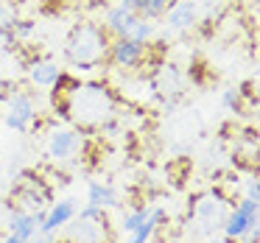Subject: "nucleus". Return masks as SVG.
<instances>
[{"mask_svg":"<svg viewBox=\"0 0 260 243\" xmlns=\"http://www.w3.org/2000/svg\"><path fill=\"white\" fill-rule=\"evenodd\" d=\"M109 34L98 23H79L64 42V56L76 70H95L107 59Z\"/></svg>","mask_w":260,"mask_h":243,"instance_id":"2","label":"nucleus"},{"mask_svg":"<svg viewBox=\"0 0 260 243\" xmlns=\"http://www.w3.org/2000/svg\"><path fill=\"white\" fill-rule=\"evenodd\" d=\"M249 229H260V201H252V198L243 196L241 201L226 213V221H224V226H221V232H224V237H230V240L238 243Z\"/></svg>","mask_w":260,"mask_h":243,"instance_id":"4","label":"nucleus"},{"mask_svg":"<svg viewBox=\"0 0 260 243\" xmlns=\"http://www.w3.org/2000/svg\"><path fill=\"white\" fill-rule=\"evenodd\" d=\"M162 221H165V210L162 207H151V210H148V218L143 221L135 232H129L126 243H148L154 237V232L162 226Z\"/></svg>","mask_w":260,"mask_h":243,"instance_id":"13","label":"nucleus"},{"mask_svg":"<svg viewBox=\"0 0 260 243\" xmlns=\"http://www.w3.org/2000/svg\"><path fill=\"white\" fill-rule=\"evenodd\" d=\"M87 204H95V207L107 210V207H118V193L109 182H98V179H90L87 185Z\"/></svg>","mask_w":260,"mask_h":243,"instance_id":"14","label":"nucleus"},{"mask_svg":"<svg viewBox=\"0 0 260 243\" xmlns=\"http://www.w3.org/2000/svg\"><path fill=\"white\" fill-rule=\"evenodd\" d=\"M76 215H79V218H87V221H104V210L95 207V204H84Z\"/></svg>","mask_w":260,"mask_h":243,"instance_id":"22","label":"nucleus"},{"mask_svg":"<svg viewBox=\"0 0 260 243\" xmlns=\"http://www.w3.org/2000/svg\"><path fill=\"white\" fill-rule=\"evenodd\" d=\"M31 240H34V243H53V237H48V235H34Z\"/></svg>","mask_w":260,"mask_h":243,"instance_id":"25","label":"nucleus"},{"mask_svg":"<svg viewBox=\"0 0 260 243\" xmlns=\"http://www.w3.org/2000/svg\"><path fill=\"white\" fill-rule=\"evenodd\" d=\"M12 28H14V40H28V37H34L37 23L34 20H14Z\"/></svg>","mask_w":260,"mask_h":243,"instance_id":"20","label":"nucleus"},{"mask_svg":"<svg viewBox=\"0 0 260 243\" xmlns=\"http://www.w3.org/2000/svg\"><path fill=\"white\" fill-rule=\"evenodd\" d=\"M148 210H151V207H146V204H140V207H135L132 213H126V215H123V221H120V229H123L126 235H129V232H135L137 226H140L143 221L148 218Z\"/></svg>","mask_w":260,"mask_h":243,"instance_id":"18","label":"nucleus"},{"mask_svg":"<svg viewBox=\"0 0 260 243\" xmlns=\"http://www.w3.org/2000/svg\"><path fill=\"white\" fill-rule=\"evenodd\" d=\"M107 59L120 70H137L146 64L148 59V42H135L129 37H115L109 42V51H107Z\"/></svg>","mask_w":260,"mask_h":243,"instance_id":"5","label":"nucleus"},{"mask_svg":"<svg viewBox=\"0 0 260 243\" xmlns=\"http://www.w3.org/2000/svg\"><path fill=\"white\" fill-rule=\"evenodd\" d=\"M196 20H199V6L193 3V0H176V3L168 6V12H165V23H168V28H174V31L193 28Z\"/></svg>","mask_w":260,"mask_h":243,"instance_id":"11","label":"nucleus"},{"mask_svg":"<svg viewBox=\"0 0 260 243\" xmlns=\"http://www.w3.org/2000/svg\"><path fill=\"white\" fill-rule=\"evenodd\" d=\"M76 213H79V207H76L73 198H64V201H51L45 210V218H42L40 229H37V235H48L53 237L62 226H68L70 221L76 218Z\"/></svg>","mask_w":260,"mask_h":243,"instance_id":"9","label":"nucleus"},{"mask_svg":"<svg viewBox=\"0 0 260 243\" xmlns=\"http://www.w3.org/2000/svg\"><path fill=\"white\" fill-rule=\"evenodd\" d=\"M70 237L79 243H101V229H104V221H87V218H79L73 224L70 221Z\"/></svg>","mask_w":260,"mask_h":243,"instance_id":"16","label":"nucleus"},{"mask_svg":"<svg viewBox=\"0 0 260 243\" xmlns=\"http://www.w3.org/2000/svg\"><path fill=\"white\" fill-rule=\"evenodd\" d=\"M59 112L76 123L81 131L84 129H104L109 120L118 118V98L112 95L107 84H98V81H90V84H76L73 90L68 92L62 103H59Z\"/></svg>","mask_w":260,"mask_h":243,"instance_id":"1","label":"nucleus"},{"mask_svg":"<svg viewBox=\"0 0 260 243\" xmlns=\"http://www.w3.org/2000/svg\"><path fill=\"white\" fill-rule=\"evenodd\" d=\"M246 198L260 201V182L254 179V176H249V179H246Z\"/></svg>","mask_w":260,"mask_h":243,"instance_id":"23","label":"nucleus"},{"mask_svg":"<svg viewBox=\"0 0 260 243\" xmlns=\"http://www.w3.org/2000/svg\"><path fill=\"white\" fill-rule=\"evenodd\" d=\"M0 173H3V162H0Z\"/></svg>","mask_w":260,"mask_h":243,"instance_id":"27","label":"nucleus"},{"mask_svg":"<svg viewBox=\"0 0 260 243\" xmlns=\"http://www.w3.org/2000/svg\"><path fill=\"white\" fill-rule=\"evenodd\" d=\"M135 20H137V14L126 12L123 6H112L107 12V20H104V31L112 34V37H126L129 28L135 25Z\"/></svg>","mask_w":260,"mask_h":243,"instance_id":"12","label":"nucleus"},{"mask_svg":"<svg viewBox=\"0 0 260 243\" xmlns=\"http://www.w3.org/2000/svg\"><path fill=\"white\" fill-rule=\"evenodd\" d=\"M14 201H17L20 210H25V213H37V210H45L48 204L53 201V193L48 185H42L37 176H25V182H20L17 187H14Z\"/></svg>","mask_w":260,"mask_h":243,"instance_id":"6","label":"nucleus"},{"mask_svg":"<svg viewBox=\"0 0 260 243\" xmlns=\"http://www.w3.org/2000/svg\"><path fill=\"white\" fill-rule=\"evenodd\" d=\"M37 118V107H34V98L28 92H12V98L6 101V115H3V123L9 126L12 131H25L31 129V120Z\"/></svg>","mask_w":260,"mask_h":243,"instance_id":"7","label":"nucleus"},{"mask_svg":"<svg viewBox=\"0 0 260 243\" xmlns=\"http://www.w3.org/2000/svg\"><path fill=\"white\" fill-rule=\"evenodd\" d=\"M59 76H62V67L53 59H40V62H34L28 67V79L37 87H53Z\"/></svg>","mask_w":260,"mask_h":243,"instance_id":"15","label":"nucleus"},{"mask_svg":"<svg viewBox=\"0 0 260 243\" xmlns=\"http://www.w3.org/2000/svg\"><path fill=\"white\" fill-rule=\"evenodd\" d=\"M84 146V137L81 129H53L48 137V157L56 159V162H68Z\"/></svg>","mask_w":260,"mask_h":243,"instance_id":"8","label":"nucleus"},{"mask_svg":"<svg viewBox=\"0 0 260 243\" xmlns=\"http://www.w3.org/2000/svg\"><path fill=\"white\" fill-rule=\"evenodd\" d=\"M168 6H171V0H143L137 17H143V20H159V17H165Z\"/></svg>","mask_w":260,"mask_h":243,"instance_id":"17","label":"nucleus"},{"mask_svg":"<svg viewBox=\"0 0 260 243\" xmlns=\"http://www.w3.org/2000/svg\"><path fill=\"white\" fill-rule=\"evenodd\" d=\"M3 243H28V240H23V237H17V235H12V232H9V237Z\"/></svg>","mask_w":260,"mask_h":243,"instance_id":"26","label":"nucleus"},{"mask_svg":"<svg viewBox=\"0 0 260 243\" xmlns=\"http://www.w3.org/2000/svg\"><path fill=\"white\" fill-rule=\"evenodd\" d=\"M129 40H135V42H151V37H154V23L151 20H143V17H137L135 20V25L129 28Z\"/></svg>","mask_w":260,"mask_h":243,"instance_id":"19","label":"nucleus"},{"mask_svg":"<svg viewBox=\"0 0 260 243\" xmlns=\"http://www.w3.org/2000/svg\"><path fill=\"white\" fill-rule=\"evenodd\" d=\"M226 201H230V198L221 190H210V193H204V196H199L196 201H193L190 215H196L199 232H204V235L221 232V226H224V221H226V213H230Z\"/></svg>","mask_w":260,"mask_h":243,"instance_id":"3","label":"nucleus"},{"mask_svg":"<svg viewBox=\"0 0 260 243\" xmlns=\"http://www.w3.org/2000/svg\"><path fill=\"white\" fill-rule=\"evenodd\" d=\"M45 210H48V207H45ZM45 210H37V213H25V210H20V207H12V210H9V218H6L9 232L31 243V237L37 235V229H40L42 218H45Z\"/></svg>","mask_w":260,"mask_h":243,"instance_id":"10","label":"nucleus"},{"mask_svg":"<svg viewBox=\"0 0 260 243\" xmlns=\"http://www.w3.org/2000/svg\"><path fill=\"white\" fill-rule=\"evenodd\" d=\"M238 103H241V92H238L235 87H230V90H224V92H221V107H224V109L235 112V109H238Z\"/></svg>","mask_w":260,"mask_h":243,"instance_id":"21","label":"nucleus"},{"mask_svg":"<svg viewBox=\"0 0 260 243\" xmlns=\"http://www.w3.org/2000/svg\"><path fill=\"white\" fill-rule=\"evenodd\" d=\"M140 3H143V0H120L118 6H123V9H126V12H132V14H137V12H140Z\"/></svg>","mask_w":260,"mask_h":243,"instance_id":"24","label":"nucleus"}]
</instances>
